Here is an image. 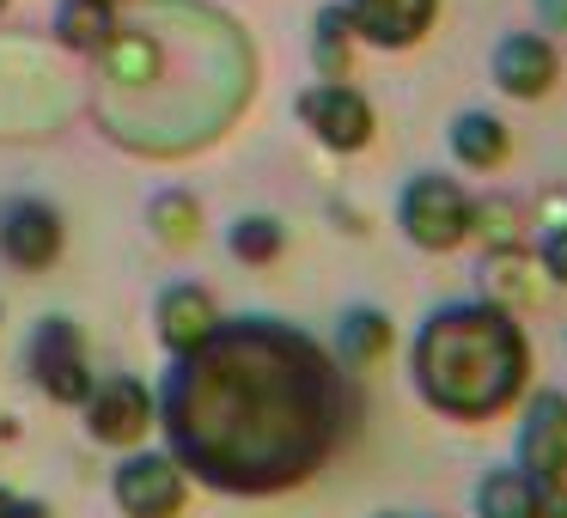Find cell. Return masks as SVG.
I'll return each mask as SVG.
<instances>
[{
	"mask_svg": "<svg viewBox=\"0 0 567 518\" xmlns=\"http://www.w3.org/2000/svg\"><path fill=\"white\" fill-rule=\"evenodd\" d=\"M0 7H7V0H0Z\"/></svg>",
	"mask_w": 567,
	"mask_h": 518,
	"instance_id": "obj_28",
	"label": "cell"
},
{
	"mask_svg": "<svg viewBox=\"0 0 567 518\" xmlns=\"http://www.w3.org/2000/svg\"><path fill=\"white\" fill-rule=\"evenodd\" d=\"M476 518H537V481L525 476V469H488V476L476 481Z\"/></svg>",
	"mask_w": 567,
	"mask_h": 518,
	"instance_id": "obj_16",
	"label": "cell"
},
{
	"mask_svg": "<svg viewBox=\"0 0 567 518\" xmlns=\"http://www.w3.org/2000/svg\"><path fill=\"white\" fill-rule=\"evenodd\" d=\"M525 214H518V201H476V232L488 238V250H518V238H525Z\"/></svg>",
	"mask_w": 567,
	"mask_h": 518,
	"instance_id": "obj_22",
	"label": "cell"
},
{
	"mask_svg": "<svg viewBox=\"0 0 567 518\" xmlns=\"http://www.w3.org/2000/svg\"><path fill=\"white\" fill-rule=\"evenodd\" d=\"M415 391L445 421H488L525 396L530 342L518 318L494 299H457L440 305L415 335Z\"/></svg>",
	"mask_w": 567,
	"mask_h": 518,
	"instance_id": "obj_2",
	"label": "cell"
},
{
	"mask_svg": "<svg viewBox=\"0 0 567 518\" xmlns=\"http://www.w3.org/2000/svg\"><path fill=\"white\" fill-rule=\"evenodd\" d=\"M293 111H299V123H306L330 153H360V147H372V128H379V123H372L367 92H354L348 80H318V86H306Z\"/></svg>",
	"mask_w": 567,
	"mask_h": 518,
	"instance_id": "obj_7",
	"label": "cell"
},
{
	"mask_svg": "<svg viewBox=\"0 0 567 518\" xmlns=\"http://www.w3.org/2000/svg\"><path fill=\"white\" fill-rule=\"evenodd\" d=\"M111 7H116V0H111Z\"/></svg>",
	"mask_w": 567,
	"mask_h": 518,
	"instance_id": "obj_29",
	"label": "cell"
},
{
	"mask_svg": "<svg viewBox=\"0 0 567 518\" xmlns=\"http://www.w3.org/2000/svg\"><path fill=\"white\" fill-rule=\"evenodd\" d=\"M537 262H543V274H549L555 287H567V220L537 238Z\"/></svg>",
	"mask_w": 567,
	"mask_h": 518,
	"instance_id": "obj_23",
	"label": "cell"
},
{
	"mask_svg": "<svg viewBox=\"0 0 567 518\" xmlns=\"http://www.w3.org/2000/svg\"><path fill=\"white\" fill-rule=\"evenodd\" d=\"M391 354V318L379 305H348L336 318V360L342 366H372Z\"/></svg>",
	"mask_w": 567,
	"mask_h": 518,
	"instance_id": "obj_14",
	"label": "cell"
},
{
	"mask_svg": "<svg viewBox=\"0 0 567 518\" xmlns=\"http://www.w3.org/2000/svg\"><path fill=\"white\" fill-rule=\"evenodd\" d=\"M55 38L80 55H99L116 38V7L111 0H62L55 7Z\"/></svg>",
	"mask_w": 567,
	"mask_h": 518,
	"instance_id": "obj_15",
	"label": "cell"
},
{
	"mask_svg": "<svg viewBox=\"0 0 567 518\" xmlns=\"http://www.w3.org/2000/svg\"><path fill=\"white\" fill-rule=\"evenodd\" d=\"M379 518H403V512H379Z\"/></svg>",
	"mask_w": 567,
	"mask_h": 518,
	"instance_id": "obj_27",
	"label": "cell"
},
{
	"mask_svg": "<svg viewBox=\"0 0 567 518\" xmlns=\"http://www.w3.org/2000/svg\"><path fill=\"white\" fill-rule=\"evenodd\" d=\"M530 269H537V257H525V250H488V262H482V287H488V293L482 299H494V305H506V311L530 305V299H537Z\"/></svg>",
	"mask_w": 567,
	"mask_h": 518,
	"instance_id": "obj_17",
	"label": "cell"
},
{
	"mask_svg": "<svg viewBox=\"0 0 567 518\" xmlns=\"http://www.w3.org/2000/svg\"><path fill=\"white\" fill-rule=\"evenodd\" d=\"M396 226L415 250H457L470 232H476V201L457 177H440V172H415L396 196Z\"/></svg>",
	"mask_w": 567,
	"mask_h": 518,
	"instance_id": "obj_3",
	"label": "cell"
},
{
	"mask_svg": "<svg viewBox=\"0 0 567 518\" xmlns=\"http://www.w3.org/2000/svg\"><path fill=\"white\" fill-rule=\"evenodd\" d=\"M153 323H159V342L172 348V360H177V354H189L196 342H208V335H214V323H220V305H214L208 287L177 281V287H165V293H159V305H153Z\"/></svg>",
	"mask_w": 567,
	"mask_h": 518,
	"instance_id": "obj_12",
	"label": "cell"
},
{
	"mask_svg": "<svg viewBox=\"0 0 567 518\" xmlns=\"http://www.w3.org/2000/svg\"><path fill=\"white\" fill-rule=\"evenodd\" d=\"M111 500L123 506V518H177L189 500V476L172 452H128L111 476Z\"/></svg>",
	"mask_w": 567,
	"mask_h": 518,
	"instance_id": "obj_4",
	"label": "cell"
},
{
	"mask_svg": "<svg viewBox=\"0 0 567 518\" xmlns=\"http://www.w3.org/2000/svg\"><path fill=\"white\" fill-rule=\"evenodd\" d=\"M445 141H452V159L464 165V172H501L506 153H513L506 123L488 111H457L452 128H445Z\"/></svg>",
	"mask_w": 567,
	"mask_h": 518,
	"instance_id": "obj_13",
	"label": "cell"
},
{
	"mask_svg": "<svg viewBox=\"0 0 567 518\" xmlns=\"http://www.w3.org/2000/svg\"><path fill=\"white\" fill-rule=\"evenodd\" d=\"M147 226H153L159 245L184 250V245H196V238H202V201L189 196V189H159V196L147 201Z\"/></svg>",
	"mask_w": 567,
	"mask_h": 518,
	"instance_id": "obj_18",
	"label": "cell"
},
{
	"mask_svg": "<svg viewBox=\"0 0 567 518\" xmlns=\"http://www.w3.org/2000/svg\"><path fill=\"white\" fill-rule=\"evenodd\" d=\"M0 257L25 274L50 269V262L62 257V214H55L50 201H31V196L7 201V208H0Z\"/></svg>",
	"mask_w": 567,
	"mask_h": 518,
	"instance_id": "obj_10",
	"label": "cell"
},
{
	"mask_svg": "<svg viewBox=\"0 0 567 518\" xmlns=\"http://www.w3.org/2000/svg\"><path fill=\"white\" fill-rule=\"evenodd\" d=\"M153 403L184 476L250 500L311 481L354 421L342 360L281 318H220L172 360Z\"/></svg>",
	"mask_w": 567,
	"mask_h": 518,
	"instance_id": "obj_1",
	"label": "cell"
},
{
	"mask_svg": "<svg viewBox=\"0 0 567 518\" xmlns=\"http://www.w3.org/2000/svg\"><path fill=\"white\" fill-rule=\"evenodd\" d=\"M226 250H233L238 262H250V269H269L287 250V226L275 220V214H238L233 232H226Z\"/></svg>",
	"mask_w": 567,
	"mask_h": 518,
	"instance_id": "obj_21",
	"label": "cell"
},
{
	"mask_svg": "<svg viewBox=\"0 0 567 518\" xmlns=\"http://www.w3.org/2000/svg\"><path fill=\"white\" fill-rule=\"evenodd\" d=\"M518 469L530 481H567V391L525 396L518 421Z\"/></svg>",
	"mask_w": 567,
	"mask_h": 518,
	"instance_id": "obj_9",
	"label": "cell"
},
{
	"mask_svg": "<svg viewBox=\"0 0 567 518\" xmlns=\"http://www.w3.org/2000/svg\"><path fill=\"white\" fill-rule=\"evenodd\" d=\"M348 62H354V31H348L342 7L330 0L311 25V68H318V80H348Z\"/></svg>",
	"mask_w": 567,
	"mask_h": 518,
	"instance_id": "obj_20",
	"label": "cell"
},
{
	"mask_svg": "<svg viewBox=\"0 0 567 518\" xmlns=\"http://www.w3.org/2000/svg\"><path fill=\"white\" fill-rule=\"evenodd\" d=\"M80 415H86V433H92V439H99V445H123V452H135V445L147 439L153 427H159V403H153V391H147L141 379H128V372L92 379Z\"/></svg>",
	"mask_w": 567,
	"mask_h": 518,
	"instance_id": "obj_5",
	"label": "cell"
},
{
	"mask_svg": "<svg viewBox=\"0 0 567 518\" xmlns=\"http://www.w3.org/2000/svg\"><path fill=\"white\" fill-rule=\"evenodd\" d=\"M555 74H561V55L543 31H506L494 43V86L506 99H543L555 86Z\"/></svg>",
	"mask_w": 567,
	"mask_h": 518,
	"instance_id": "obj_11",
	"label": "cell"
},
{
	"mask_svg": "<svg viewBox=\"0 0 567 518\" xmlns=\"http://www.w3.org/2000/svg\"><path fill=\"white\" fill-rule=\"evenodd\" d=\"M354 31V43L372 50H415L440 19V0H336Z\"/></svg>",
	"mask_w": 567,
	"mask_h": 518,
	"instance_id": "obj_8",
	"label": "cell"
},
{
	"mask_svg": "<svg viewBox=\"0 0 567 518\" xmlns=\"http://www.w3.org/2000/svg\"><path fill=\"white\" fill-rule=\"evenodd\" d=\"M31 379L50 403L80 408L92 391V360H86V335L74 330V318H43L38 335H31Z\"/></svg>",
	"mask_w": 567,
	"mask_h": 518,
	"instance_id": "obj_6",
	"label": "cell"
},
{
	"mask_svg": "<svg viewBox=\"0 0 567 518\" xmlns=\"http://www.w3.org/2000/svg\"><path fill=\"white\" fill-rule=\"evenodd\" d=\"M537 25H543V38H567V0H537Z\"/></svg>",
	"mask_w": 567,
	"mask_h": 518,
	"instance_id": "obj_25",
	"label": "cell"
},
{
	"mask_svg": "<svg viewBox=\"0 0 567 518\" xmlns=\"http://www.w3.org/2000/svg\"><path fill=\"white\" fill-rule=\"evenodd\" d=\"M0 518H50V506H43V500H19V494L0 488Z\"/></svg>",
	"mask_w": 567,
	"mask_h": 518,
	"instance_id": "obj_26",
	"label": "cell"
},
{
	"mask_svg": "<svg viewBox=\"0 0 567 518\" xmlns=\"http://www.w3.org/2000/svg\"><path fill=\"white\" fill-rule=\"evenodd\" d=\"M99 62H104V74H111L116 86H141V80L159 68V50H153V38L141 25H116V38L99 50Z\"/></svg>",
	"mask_w": 567,
	"mask_h": 518,
	"instance_id": "obj_19",
	"label": "cell"
},
{
	"mask_svg": "<svg viewBox=\"0 0 567 518\" xmlns=\"http://www.w3.org/2000/svg\"><path fill=\"white\" fill-rule=\"evenodd\" d=\"M537 518H567V481H537Z\"/></svg>",
	"mask_w": 567,
	"mask_h": 518,
	"instance_id": "obj_24",
	"label": "cell"
}]
</instances>
